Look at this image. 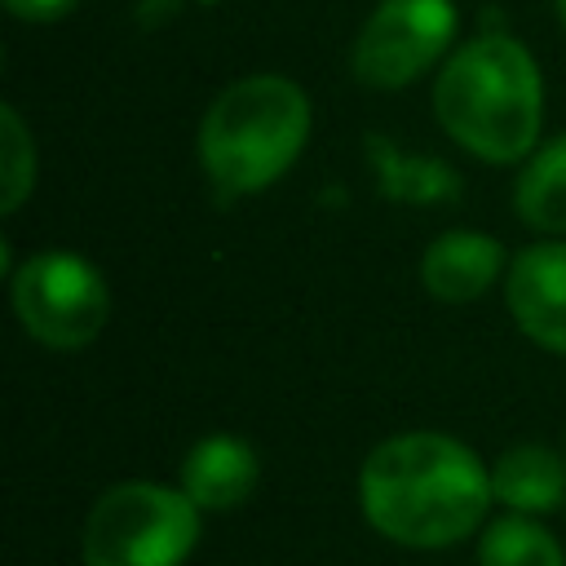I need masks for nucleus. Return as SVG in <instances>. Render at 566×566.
I'll return each mask as SVG.
<instances>
[{"label":"nucleus","mask_w":566,"mask_h":566,"mask_svg":"<svg viewBox=\"0 0 566 566\" xmlns=\"http://www.w3.org/2000/svg\"><path fill=\"white\" fill-rule=\"evenodd\" d=\"M75 4H80V0H4V9H9L13 18H22V22H57V18H66Z\"/></svg>","instance_id":"obj_15"},{"label":"nucleus","mask_w":566,"mask_h":566,"mask_svg":"<svg viewBox=\"0 0 566 566\" xmlns=\"http://www.w3.org/2000/svg\"><path fill=\"white\" fill-rule=\"evenodd\" d=\"M478 566H566V548L544 522L526 513H504L482 526Z\"/></svg>","instance_id":"obj_13"},{"label":"nucleus","mask_w":566,"mask_h":566,"mask_svg":"<svg viewBox=\"0 0 566 566\" xmlns=\"http://www.w3.org/2000/svg\"><path fill=\"white\" fill-rule=\"evenodd\" d=\"M433 115L451 142L482 164H522L539 146L544 80L522 40L478 31L442 62L433 80Z\"/></svg>","instance_id":"obj_2"},{"label":"nucleus","mask_w":566,"mask_h":566,"mask_svg":"<svg viewBox=\"0 0 566 566\" xmlns=\"http://www.w3.org/2000/svg\"><path fill=\"white\" fill-rule=\"evenodd\" d=\"M491 464L438 429L376 442L358 469V504L376 535L402 548H447L473 535L491 509Z\"/></svg>","instance_id":"obj_1"},{"label":"nucleus","mask_w":566,"mask_h":566,"mask_svg":"<svg viewBox=\"0 0 566 566\" xmlns=\"http://www.w3.org/2000/svg\"><path fill=\"white\" fill-rule=\"evenodd\" d=\"M9 296L22 332L44 349H84L111 318V287L93 261L66 248L31 252L9 274Z\"/></svg>","instance_id":"obj_5"},{"label":"nucleus","mask_w":566,"mask_h":566,"mask_svg":"<svg viewBox=\"0 0 566 566\" xmlns=\"http://www.w3.org/2000/svg\"><path fill=\"white\" fill-rule=\"evenodd\" d=\"M451 0H380L349 49V71L367 88H407L433 62L451 57L455 40Z\"/></svg>","instance_id":"obj_6"},{"label":"nucleus","mask_w":566,"mask_h":566,"mask_svg":"<svg viewBox=\"0 0 566 566\" xmlns=\"http://www.w3.org/2000/svg\"><path fill=\"white\" fill-rule=\"evenodd\" d=\"M504 270V243L482 230H447L420 256V283L429 296L464 305L478 301Z\"/></svg>","instance_id":"obj_9"},{"label":"nucleus","mask_w":566,"mask_h":566,"mask_svg":"<svg viewBox=\"0 0 566 566\" xmlns=\"http://www.w3.org/2000/svg\"><path fill=\"white\" fill-rule=\"evenodd\" d=\"M367 159L376 168L380 195H389L398 203H442V199L460 195V177L451 164L429 159V155H407L380 133L367 137Z\"/></svg>","instance_id":"obj_12"},{"label":"nucleus","mask_w":566,"mask_h":566,"mask_svg":"<svg viewBox=\"0 0 566 566\" xmlns=\"http://www.w3.org/2000/svg\"><path fill=\"white\" fill-rule=\"evenodd\" d=\"M553 9H557V22L566 27V0H553Z\"/></svg>","instance_id":"obj_16"},{"label":"nucleus","mask_w":566,"mask_h":566,"mask_svg":"<svg viewBox=\"0 0 566 566\" xmlns=\"http://www.w3.org/2000/svg\"><path fill=\"white\" fill-rule=\"evenodd\" d=\"M203 531V509L164 482H115L106 486L80 535L84 566H181Z\"/></svg>","instance_id":"obj_4"},{"label":"nucleus","mask_w":566,"mask_h":566,"mask_svg":"<svg viewBox=\"0 0 566 566\" xmlns=\"http://www.w3.org/2000/svg\"><path fill=\"white\" fill-rule=\"evenodd\" d=\"M504 305L526 340L566 354V239H539L509 261Z\"/></svg>","instance_id":"obj_7"},{"label":"nucleus","mask_w":566,"mask_h":566,"mask_svg":"<svg viewBox=\"0 0 566 566\" xmlns=\"http://www.w3.org/2000/svg\"><path fill=\"white\" fill-rule=\"evenodd\" d=\"M517 217L539 234H566V133L539 142L513 181Z\"/></svg>","instance_id":"obj_11"},{"label":"nucleus","mask_w":566,"mask_h":566,"mask_svg":"<svg viewBox=\"0 0 566 566\" xmlns=\"http://www.w3.org/2000/svg\"><path fill=\"white\" fill-rule=\"evenodd\" d=\"M310 97L287 75H243L226 84L199 119V168L221 195H256L274 186L310 142Z\"/></svg>","instance_id":"obj_3"},{"label":"nucleus","mask_w":566,"mask_h":566,"mask_svg":"<svg viewBox=\"0 0 566 566\" xmlns=\"http://www.w3.org/2000/svg\"><path fill=\"white\" fill-rule=\"evenodd\" d=\"M35 190V142L18 106H0V212H18Z\"/></svg>","instance_id":"obj_14"},{"label":"nucleus","mask_w":566,"mask_h":566,"mask_svg":"<svg viewBox=\"0 0 566 566\" xmlns=\"http://www.w3.org/2000/svg\"><path fill=\"white\" fill-rule=\"evenodd\" d=\"M256 478H261L256 447L239 433H208L181 460V491L203 513L239 509L256 491Z\"/></svg>","instance_id":"obj_8"},{"label":"nucleus","mask_w":566,"mask_h":566,"mask_svg":"<svg viewBox=\"0 0 566 566\" xmlns=\"http://www.w3.org/2000/svg\"><path fill=\"white\" fill-rule=\"evenodd\" d=\"M491 495L509 513H553L566 500V455L544 442H513L491 464Z\"/></svg>","instance_id":"obj_10"}]
</instances>
